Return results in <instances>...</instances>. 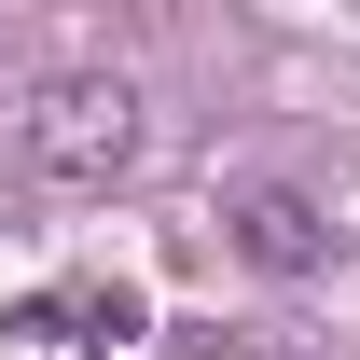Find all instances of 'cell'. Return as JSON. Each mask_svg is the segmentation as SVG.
Here are the masks:
<instances>
[{
  "label": "cell",
  "mask_w": 360,
  "mask_h": 360,
  "mask_svg": "<svg viewBox=\"0 0 360 360\" xmlns=\"http://www.w3.org/2000/svg\"><path fill=\"white\" fill-rule=\"evenodd\" d=\"M125 153H139V97L111 84V70H70V84L28 97V167L42 180L97 194V180H125Z\"/></svg>",
  "instance_id": "6da1fadb"
},
{
  "label": "cell",
  "mask_w": 360,
  "mask_h": 360,
  "mask_svg": "<svg viewBox=\"0 0 360 360\" xmlns=\"http://www.w3.org/2000/svg\"><path fill=\"white\" fill-rule=\"evenodd\" d=\"M236 250H250L264 277H319V250H333V236H319L305 194H277V180H264V194H236Z\"/></svg>",
  "instance_id": "7a4b0ae2"
}]
</instances>
